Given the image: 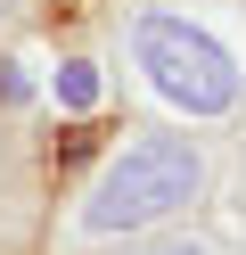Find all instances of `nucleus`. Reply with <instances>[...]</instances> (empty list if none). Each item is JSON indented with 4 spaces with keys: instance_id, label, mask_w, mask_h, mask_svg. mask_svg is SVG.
<instances>
[{
    "instance_id": "20e7f679",
    "label": "nucleus",
    "mask_w": 246,
    "mask_h": 255,
    "mask_svg": "<svg viewBox=\"0 0 246 255\" xmlns=\"http://www.w3.org/2000/svg\"><path fill=\"white\" fill-rule=\"evenodd\" d=\"M8 17H16V0H0V25H8Z\"/></svg>"
},
{
    "instance_id": "f257e3e1",
    "label": "nucleus",
    "mask_w": 246,
    "mask_h": 255,
    "mask_svg": "<svg viewBox=\"0 0 246 255\" xmlns=\"http://www.w3.org/2000/svg\"><path fill=\"white\" fill-rule=\"evenodd\" d=\"M205 181H213V165L189 132H140L90 173V189L74 206V239H140L156 222L189 214L205 198Z\"/></svg>"
},
{
    "instance_id": "f03ea898",
    "label": "nucleus",
    "mask_w": 246,
    "mask_h": 255,
    "mask_svg": "<svg viewBox=\"0 0 246 255\" xmlns=\"http://www.w3.org/2000/svg\"><path fill=\"white\" fill-rule=\"evenodd\" d=\"M131 66L172 116H230L246 99V66L230 58V41L205 33L197 17H172V8L131 17Z\"/></svg>"
},
{
    "instance_id": "7ed1b4c3",
    "label": "nucleus",
    "mask_w": 246,
    "mask_h": 255,
    "mask_svg": "<svg viewBox=\"0 0 246 255\" xmlns=\"http://www.w3.org/2000/svg\"><path fill=\"white\" fill-rule=\"evenodd\" d=\"M123 255H222V247L197 239V231H172V239H140V247H123Z\"/></svg>"
}]
</instances>
